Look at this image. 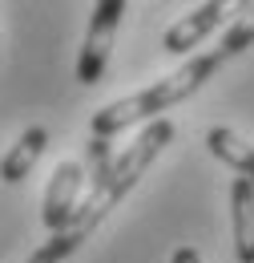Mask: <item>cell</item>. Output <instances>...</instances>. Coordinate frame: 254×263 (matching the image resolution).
Returning a JSON list of instances; mask_svg holds the SVG:
<instances>
[{
  "label": "cell",
  "instance_id": "obj_1",
  "mask_svg": "<svg viewBox=\"0 0 254 263\" xmlns=\"http://www.w3.org/2000/svg\"><path fill=\"white\" fill-rule=\"evenodd\" d=\"M218 65H226L222 49L198 53V57H190L178 73L161 77L158 85H150V89H141V93H129V98H121V101H109L105 109H97L93 122H89L93 138H109V142H113V134L129 130L133 122H158L161 109H170V105H178V101L194 98V93L218 73Z\"/></svg>",
  "mask_w": 254,
  "mask_h": 263
},
{
  "label": "cell",
  "instance_id": "obj_2",
  "mask_svg": "<svg viewBox=\"0 0 254 263\" xmlns=\"http://www.w3.org/2000/svg\"><path fill=\"white\" fill-rule=\"evenodd\" d=\"M170 142H174V122H170V118L150 122V126L141 130V138H137V142H129V150L113 162V170L105 174V182H101L93 195L77 206V215H73V223L65 227V235L81 247V243H85V239L105 223V215H109V211H113V206H117V202L137 186V178L154 166V158H158Z\"/></svg>",
  "mask_w": 254,
  "mask_h": 263
},
{
  "label": "cell",
  "instance_id": "obj_3",
  "mask_svg": "<svg viewBox=\"0 0 254 263\" xmlns=\"http://www.w3.org/2000/svg\"><path fill=\"white\" fill-rule=\"evenodd\" d=\"M121 16H125V0H101L93 8L89 33H85L81 57H77V81H81V85H97V81L105 77V65H109L113 36H117Z\"/></svg>",
  "mask_w": 254,
  "mask_h": 263
},
{
  "label": "cell",
  "instance_id": "obj_4",
  "mask_svg": "<svg viewBox=\"0 0 254 263\" xmlns=\"http://www.w3.org/2000/svg\"><path fill=\"white\" fill-rule=\"evenodd\" d=\"M81 182H85V170L77 162H61L53 170V182H49L45 206H40V219H45V227L53 231V235H61L73 223V215L81 206Z\"/></svg>",
  "mask_w": 254,
  "mask_h": 263
},
{
  "label": "cell",
  "instance_id": "obj_5",
  "mask_svg": "<svg viewBox=\"0 0 254 263\" xmlns=\"http://www.w3.org/2000/svg\"><path fill=\"white\" fill-rule=\"evenodd\" d=\"M226 4L218 0H210V4H198L190 16H182L178 25H170V33L161 36V45H165V53H190L194 45H202L206 36L214 33V29H222L226 25Z\"/></svg>",
  "mask_w": 254,
  "mask_h": 263
},
{
  "label": "cell",
  "instance_id": "obj_6",
  "mask_svg": "<svg viewBox=\"0 0 254 263\" xmlns=\"http://www.w3.org/2000/svg\"><path fill=\"white\" fill-rule=\"evenodd\" d=\"M230 227L238 263H254V186L246 178L230 182Z\"/></svg>",
  "mask_w": 254,
  "mask_h": 263
},
{
  "label": "cell",
  "instance_id": "obj_7",
  "mask_svg": "<svg viewBox=\"0 0 254 263\" xmlns=\"http://www.w3.org/2000/svg\"><path fill=\"white\" fill-rule=\"evenodd\" d=\"M45 146H49V130L45 126H29L16 138V146L0 158V182H20L25 174H32V166L45 154Z\"/></svg>",
  "mask_w": 254,
  "mask_h": 263
},
{
  "label": "cell",
  "instance_id": "obj_8",
  "mask_svg": "<svg viewBox=\"0 0 254 263\" xmlns=\"http://www.w3.org/2000/svg\"><path fill=\"white\" fill-rule=\"evenodd\" d=\"M206 146H210L214 158H222L230 170H238V178H246L254 186V146L250 142H242L238 134L226 130V126H214V130L206 134Z\"/></svg>",
  "mask_w": 254,
  "mask_h": 263
},
{
  "label": "cell",
  "instance_id": "obj_9",
  "mask_svg": "<svg viewBox=\"0 0 254 263\" xmlns=\"http://www.w3.org/2000/svg\"><path fill=\"white\" fill-rule=\"evenodd\" d=\"M250 45H254V4H246V8H238V21L226 29V36H222L218 49H222L226 61H230V57H238V53L250 49Z\"/></svg>",
  "mask_w": 254,
  "mask_h": 263
},
{
  "label": "cell",
  "instance_id": "obj_10",
  "mask_svg": "<svg viewBox=\"0 0 254 263\" xmlns=\"http://www.w3.org/2000/svg\"><path fill=\"white\" fill-rule=\"evenodd\" d=\"M73 251H77V243H73V239L61 231V235H53L45 247H36V251H32L25 263H61V259H69Z\"/></svg>",
  "mask_w": 254,
  "mask_h": 263
},
{
  "label": "cell",
  "instance_id": "obj_11",
  "mask_svg": "<svg viewBox=\"0 0 254 263\" xmlns=\"http://www.w3.org/2000/svg\"><path fill=\"white\" fill-rule=\"evenodd\" d=\"M89 166H93V191L105 182V174L113 170L109 166V138H93L89 142Z\"/></svg>",
  "mask_w": 254,
  "mask_h": 263
},
{
  "label": "cell",
  "instance_id": "obj_12",
  "mask_svg": "<svg viewBox=\"0 0 254 263\" xmlns=\"http://www.w3.org/2000/svg\"><path fill=\"white\" fill-rule=\"evenodd\" d=\"M174 263H202V255H198V247H178Z\"/></svg>",
  "mask_w": 254,
  "mask_h": 263
}]
</instances>
